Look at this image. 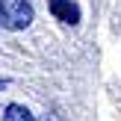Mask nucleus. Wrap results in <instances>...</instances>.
I'll return each instance as SVG.
<instances>
[{"label": "nucleus", "instance_id": "obj_5", "mask_svg": "<svg viewBox=\"0 0 121 121\" xmlns=\"http://www.w3.org/2000/svg\"><path fill=\"white\" fill-rule=\"evenodd\" d=\"M44 121H53V118H44Z\"/></svg>", "mask_w": 121, "mask_h": 121}, {"label": "nucleus", "instance_id": "obj_1", "mask_svg": "<svg viewBox=\"0 0 121 121\" xmlns=\"http://www.w3.org/2000/svg\"><path fill=\"white\" fill-rule=\"evenodd\" d=\"M33 21V6L27 0H0V27L3 30H24Z\"/></svg>", "mask_w": 121, "mask_h": 121}, {"label": "nucleus", "instance_id": "obj_4", "mask_svg": "<svg viewBox=\"0 0 121 121\" xmlns=\"http://www.w3.org/2000/svg\"><path fill=\"white\" fill-rule=\"evenodd\" d=\"M0 86H6V83H3V80H0Z\"/></svg>", "mask_w": 121, "mask_h": 121}, {"label": "nucleus", "instance_id": "obj_3", "mask_svg": "<svg viewBox=\"0 0 121 121\" xmlns=\"http://www.w3.org/2000/svg\"><path fill=\"white\" fill-rule=\"evenodd\" d=\"M3 121H35L33 118V112L27 109V106H21V104H9L3 109Z\"/></svg>", "mask_w": 121, "mask_h": 121}, {"label": "nucleus", "instance_id": "obj_2", "mask_svg": "<svg viewBox=\"0 0 121 121\" xmlns=\"http://www.w3.org/2000/svg\"><path fill=\"white\" fill-rule=\"evenodd\" d=\"M50 12L62 24H77L80 21V9H77L74 0H50Z\"/></svg>", "mask_w": 121, "mask_h": 121}]
</instances>
